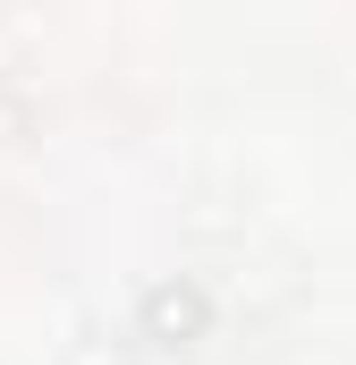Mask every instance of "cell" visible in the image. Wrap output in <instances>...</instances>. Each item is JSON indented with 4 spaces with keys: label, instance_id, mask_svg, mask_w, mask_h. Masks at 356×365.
Returning <instances> with one entry per match:
<instances>
[{
    "label": "cell",
    "instance_id": "cell-3",
    "mask_svg": "<svg viewBox=\"0 0 356 365\" xmlns=\"http://www.w3.org/2000/svg\"><path fill=\"white\" fill-rule=\"evenodd\" d=\"M26 128H34V93H26L9 68H0V145H17Z\"/></svg>",
    "mask_w": 356,
    "mask_h": 365
},
{
    "label": "cell",
    "instance_id": "cell-1",
    "mask_svg": "<svg viewBox=\"0 0 356 365\" xmlns=\"http://www.w3.org/2000/svg\"><path fill=\"white\" fill-rule=\"evenodd\" d=\"M204 331H212V297H204V280H187V272L145 280V297H136V340H145V349L187 357Z\"/></svg>",
    "mask_w": 356,
    "mask_h": 365
},
{
    "label": "cell",
    "instance_id": "cell-2",
    "mask_svg": "<svg viewBox=\"0 0 356 365\" xmlns=\"http://www.w3.org/2000/svg\"><path fill=\"white\" fill-rule=\"evenodd\" d=\"M127 340H136V323L119 331V323L93 314V323H77V331L60 340V365H136V357H127Z\"/></svg>",
    "mask_w": 356,
    "mask_h": 365
}]
</instances>
